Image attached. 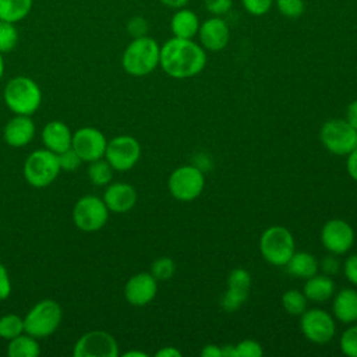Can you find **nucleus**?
I'll return each mask as SVG.
<instances>
[{
	"instance_id": "nucleus-35",
	"label": "nucleus",
	"mask_w": 357,
	"mask_h": 357,
	"mask_svg": "<svg viewBox=\"0 0 357 357\" xmlns=\"http://www.w3.org/2000/svg\"><path fill=\"white\" fill-rule=\"evenodd\" d=\"M236 357H259L262 356L264 350L262 346L254 339H244L234 344Z\"/></svg>"
},
{
	"instance_id": "nucleus-36",
	"label": "nucleus",
	"mask_w": 357,
	"mask_h": 357,
	"mask_svg": "<svg viewBox=\"0 0 357 357\" xmlns=\"http://www.w3.org/2000/svg\"><path fill=\"white\" fill-rule=\"evenodd\" d=\"M127 33L134 39V38H141V36H146L148 31H149V22L146 18L141 17V15H134L128 20L127 25Z\"/></svg>"
},
{
	"instance_id": "nucleus-42",
	"label": "nucleus",
	"mask_w": 357,
	"mask_h": 357,
	"mask_svg": "<svg viewBox=\"0 0 357 357\" xmlns=\"http://www.w3.org/2000/svg\"><path fill=\"white\" fill-rule=\"evenodd\" d=\"M11 293L10 275L4 265L0 264V300H6Z\"/></svg>"
},
{
	"instance_id": "nucleus-50",
	"label": "nucleus",
	"mask_w": 357,
	"mask_h": 357,
	"mask_svg": "<svg viewBox=\"0 0 357 357\" xmlns=\"http://www.w3.org/2000/svg\"><path fill=\"white\" fill-rule=\"evenodd\" d=\"M4 74V59H3V53H0V78Z\"/></svg>"
},
{
	"instance_id": "nucleus-19",
	"label": "nucleus",
	"mask_w": 357,
	"mask_h": 357,
	"mask_svg": "<svg viewBox=\"0 0 357 357\" xmlns=\"http://www.w3.org/2000/svg\"><path fill=\"white\" fill-rule=\"evenodd\" d=\"M42 141H43L46 149L59 155L71 148L73 132L70 131V128L67 127L66 123H63L60 120H53V121H49L43 127Z\"/></svg>"
},
{
	"instance_id": "nucleus-6",
	"label": "nucleus",
	"mask_w": 357,
	"mask_h": 357,
	"mask_svg": "<svg viewBox=\"0 0 357 357\" xmlns=\"http://www.w3.org/2000/svg\"><path fill=\"white\" fill-rule=\"evenodd\" d=\"M61 167L59 163L57 153L49 151V149H36L25 160L24 165V176L25 180L36 188L46 187L52 184Z\"/></svg>"
},
{
	"instance_id": "nucleus-11",
	"label": "nucleus",
	"mask_w": 357,
	"mask_h": 357,
	"mask_svg": "<svg viewBox=\"0 0 357 357\" xmlns=\"http://www.w3.org/2000/svg\"><path fill=\"white\" fill-rule=\"evenodd\" d=\"M300 317V329L305 339L317 344H325L333 339L336 325L329 312L322 308H310Z\"/></svg>"
},
{
	"instance_id": "nucleus-37",
	"label": "nucleus",
	"mask_w": 357,
	"mask_h": 357,
	"mask_svg": "<svg viewBox=\"0 0 357 357\" xmlns=\"http://www.w3.org/2000/svg\"><path fill=\"white\" fill-rule=\"evenodd\" d=\"M241 3L244 10L255 17L266 14L273 6V0H241Z\"/></svg>"
},
{
	"instance_id": "nucleus-21",
	"label": "nucleus",
	"mask_w": 357,
	"mask_h": 357,
	"mask_svg": "<svg viewBox=\"0 0 357 357\" xmlns=\"http://www.w3.org/2000/svg\"><path fill=\"white\" fill-rule=\"evenodd\" d=\"M199 18L198 15L190 8H178L173 14L170 20V29L173 36L181 39H192L199 29Z\"/></svg>"
},
{
	"instance_id": "nucleus-32",
	"label": "nucleus",
	"mask_w": 357,
	"mask_h": 357,
	"mask_svg": "<svg viewBox=\"0 0 357 357\" xmlns=\"http://www.w3.org/2000/svg\"><path fill=\"white\" fill-rule=\"evenodd\" d=\"M275 4L279 14L290 20L300 18L305 11L304 0H276Z\"/></svg>"
},
{
	"instance_id": "nucleus-49",
	"label": "nucleus",
	"mask_w": 357,
	"mask_h": 357,
	"mask_svg": "<svg viewBox=\"0 0 357 357\" xmlns=\"http://www.w3.org/2000/svg\"><path fill=\"white\" fill-rule=\"evenodd\" d=\"M123 356L124 357H146L148 354L144 351H138V350H130V351H126Z\"/></svg>"
},
{
	"instance_id": "nucleus-1",
	"label": "nucleus",
	"mask_w": 357,
	"mask_h": 357,
	"mask_svg": "<svg viewBox=\"0 0 357 357\" xmlns=\"http://www.w3.org/2000/svg\"><path fill=\"white\" fill-rule=\"evenodd\" d=\"M159 66L172 78H191L206 66V52L192 39L173 36L160 46Z\"/></svg>"
},
{
	"instance_id": "nucleus-22",
	"label": "nucleus",
	"mask_w": 357,
	"mask_h": 357,
	"mask_svg": "<svg viewBox=\"0 0 357 357\" xmlns=\"http://www.w3.org/2000/svg\"><path fill=\"white\" fill-rule=\"evenodd\" d=\"M303 293L308 301L325 303L335 294V282L329 275L315 273L305 280Z\"/></svg>"
},
{
	"instance_id": "nucleus-34",
	"label": "nucleus",
	"mask_w": 357,
	"mask_h": 357,
	"mask_svg": "<svg viewBox=\"0 0 357 357\" xmlns=\"http://www.w3.org/2000/svg\"><path fill=\"white\" fill-rule=\"evenodd\" d=\"M227 287H236L250 291L251 275L244 268H234L227 276Z\"/></svg>"
},
{
	"instance_id": "nucleus-10",
	"label": "nucleus",
	"mask_w": 357,
	"mask_h": 357,
	"mask_svg": "<svg viewBox=\"0 0 357 357\" xmlns=\"http://www.w3.org/2000/svg\"><path fill=\"white\" fill-rule=\"evenodd\" d=\"M105 158L113 170L127 172L139 160L141 145L131 135H117L107 141Z\"/></svg>"
},
{
	"instance_id": "nucleus-30",
	"label": "nucleus",
	"mask_w": 357,
	"mask_h": 357,
	"mask_svg": "<svg viewBox=\"0 0 357 357\" xmlns=\"http://www.w3.org/2000/svg\"><path fill=\"white\" fill-rule=\"evenodd\" d=\"M248 293L250 291H247V290H241V289H236V287H227L223 297H222V301H220L222 308L227 312H233V311L238 310L244 304V301L247 300Z\"/></svg>"
},
{
	"instance_id": "nucleus-9",
	"label": "nucleus",
	"mask_w": 357,
	"mask_h": 357,
	"mask_svg": "<svg viewBox=\"0 0 357 357\" xmlns=\"http://www.w3.org/2000/svg\"><path fill=\"white\" fill-rule=\"evenodd\" d=\"M109 219V209L96 195L81 197L73 209L74 225L82 231H96L102 229Z\"/></svg>"
},
{
	"instance_id": "nucleus-41",
	"label": "nucleus",
	"mask_w": 357,
	"mask_h": 357,
	"mask_svg": "<svg viewBox=\"0 0 357 357\" xmlns=\"http://www.w3.org/2000/svg\"><path fill=\"white\" fill-rule=\"evenodd\" d=\"M339 268H340V264H339V259L336 258L335 254H329V255H325L321 262H319V269L325 273V275H335L339 272Z\"/></svg>"
},
{
	"instance_id": "nucleus-14",
	"label": "nucleus",
	"mask_w": 357,
	"mask_h": 357,
	"mask_svg": "<svg viewBox=\"0 0 357 357\" xmlns=\"http://www.w3.org/2000/svg\"><path fill=\"white\" fill-rule=\"evenodd\" d=\"M321 241L329 254L343 255L354 244V230L343 219H331L322 226Z\"/></svg>"
},
{
	"instance_id": "nucleus-17",
	"label": "nucleus",
	"mask_w": 357,
	"mask_h": 357,
	"mask_svg": "<svg viewBox=\"0 0 357 357\" xmlns=\"http://www.w3.org/2000/svg\"><path fill=\"white\" fill-rule=\"evenodd\" d=\"M103 201L109 212L126 213L134 208L137 202V191L128 183H113L106 188Z\"/></svg>"
},
{
	"instance_id": "nucleus-39",
	"label": "nucleus",
	"mask_w": 357,
	"mask_h": 357,
	"mask_svg": "<svg viewBox=\"0 0 357 357\" xmlns=\"http://www.w3.org/2000/svg\"><path fill=\"white\" fill-rule=\"evenodd\" d=\"M204 6L212 15L220 17L231 10L233 0H204Z\"/></svg>"
},
{
	"instance_id": "nucleus-27",
	"label": "nucleus",
	"mask_w": 357,
	"mask_h": 357,
	"mask_svg": "<svg viewBox=\"0 0 357 357\" xmlns=\"http://www.w3.org/2000/svg\"><path fill=\"white\" fill-rule=\"evenodd\" d=\"M88 177L91 183L95 185L109 184L113 177V167L109 165L107 160H103V159L93 160L88 167Z\"/></svg>"
},
{
	"instance_id": "nucleus-24",
	"label": "nucleus",
	"mask_w": 357,
	"mask_h": 357,
	"mask_svg": "<svg viewBox=\"0 0 357 357\" xmlns=\"http://www.w3.org/2000/svg\"><path fill=\"white\" fill-rule=\"evenodd\" d=\"M8 342L7 356L10 357H38L40 354V347L36 337L28 333H21Z\"/></svg>"
},
{
	"instance_id": "nucleus-20",
	"label": "nucleus",
	"mask_w": 357,
	"mask_h": 357,
	"mask_svg": "<svg viewBox=\"0 0 357 357\" xmlns=\"http://www.w3.org/2000/svg\"><path fill=\"white\" fill-rule=\"evenodd\" d=\"M332 312L342 324H354L357 321V290L344 287L337 291L332 301Z\"/></svg>"
},
{
	"instance_id": "nucleus-31",
	"label": "nucleus",
	"mask_w": 357,
	"mask_h": 357,
	"mask_svg": "<svg viewBox=\"0 0 357 357\" xmlns=\"http://www.w3.org/2000/svg\"><path fill=\"white\" fill-rule=\"evenodd\" d=\"M176 271V264L169 257H160L155 259L151 265V273L156 280H169Z\"/></svg>"
},
{
	"instance_id": "nucleus-8",
	"label": "nucleus",
	"mask_w": 357,
	"mask_h": 357,
	"mask_svg": "<svg viewBox=\"0 0 357 357\" xmlns=\"http://www.w3.org/2000/svg\"><path fill=\"white\" fill-rule=\"evenodd\" d=\"M321 141L324 146L339 156H347L357 148V130L346 119H331L321 127Z\"/></svg>"
},
{
	"instance_id": "nucleus-15",
	"label": "nucleus",
	"mask_w": 357,
	"mask_h": 357,
	"mask_svg": "<svg viewBox=\"0 0 357 357\" xmlns=\"http://www.w3.org/2000/svg\"><path fill=\"white\" fill-rule=\"evenodd\" d=\"M197 35L199 38L201 46L209 52L223 50L230 40L229 25L223 18L218 15H213L201 22Z\"/></svg>"
},
{
	"instance_id": "nucleus-13",
	"label": "nucleus",
	"mask_w": 357,
	"mask_h": 357,
	"mask_svg": "<svg viewBox=\"0 0 357 357\" xmlns=\"http://www.w3.org/2000/svg\"><path fill=\"white\" fill-rule=\"evenodd\" d=\"M106 137L95 127H82L73 134L71 148L77 152L82 162H93L102 159L106 151Z\"/></svg>"
},
{
	"instance_id": "nucleus-33",
	"label": "nucleus",
	"mask_w": 357,
	"mask_h": 357,
	"mask_svg": "<svg viewBox=\"0 0 357 357\" xmlns=\"http://www.w3.org/2000/svg\"><path fill=\"white\" fill-rule=\"evenodd\" d=\"M340 350L343 354L357 357V325H350L340 336Z\"/></svg>"
},
{
	"instance_id": "nucleus-43",
	"label": "nucleus",
	"mask_w": 357,
	"mask_h": 357,
	"mask_svg": "<svg viewBox=\"0 0 357 357\" xmlns=\"http://www.w3.org/2000/svg\"><path fill=\"white\" fill-rule=\"evenodd\" d=\"M346 170L349 176L357 181V148L353 149L346 159Z\"/></svg>"
},
{
	"instance_id": "nucleus-25",
	"label": "nucleus",
	"mask_w": 357,
	"mask_h": 357,
	"mask_svg": "<svg viewBox=\"0 0 357 357\" xmlns=\"http://www.w3.org/2000/svg\"><path fill=\"white\" fill-rule=\"evenodd\" d=\"M32 6L33 0H0V20L20 22L31 13Z\"/></svg>"
},
{
	"instance_id": "nucleus-44",
	"label": "nucleus",
	"mask_w": 357,
	"mask_h": 357,
	"mask_svg": "<svg viewBox=\"0 0 357 357\" xmlns=\"http://www.w3.org/2000/svg\"><path fill=\"white\" fill-rule=\"evenodd\" d=\"M346 121L357 130V99L353 100L346 109Z\"/></svg>"
},
{
	"instance_id": "nucleus-48",
	"label": "nucleus",
	"mask_w": 357,
	"mask_h": 357,
	"mask_svg": "<svg viewBox=\"0 0 357 357\" xmlns=\"http://www.w3.org/2000/svg\"><path fill=\"white\" fill-rule=\"evenodd\" d=\"M220 349H222V357H236L234 344H225Z\"/></svg>"
},
{
	"instance_id": "nucleus-12",
	"label": "nucleus",
	"mask_w": 357,
	"mask_h": 357,
	"mask_svg": "<svg viewBox=\"0 0 357 357\" xmlns=\"http://www.w3.org/2000/svg\"><path fill=\"white\" fill-rule=\"evenodd\" d=\"M74 357H117L116 339L106 331H91L84 333L74 344Z\"/></svg>"
},
{
	"instance_id": "nucleus-40",
	"label": "nucleus",
	"mask_w": 357,
	"mask_h": 357,
	"mask_svg": "<svg viewBox=\"0 0 357 357\" xmlns=\"http://www.w3.org/2000/svg\"><path fill=\"white\" fill-rule=\"evenodd\" d=\"M343 273L351 284L357 286V254H351L346 258L343 264Z\"/></svg>"
},
{
	"instance_id": "nucleus-38",
	"label": "nucleus",
	"mask_w": 357,
	"mask_h": 357,
	"mask_svg": "<svg viewBox=\"0 0 357 357\" xmlns=\"http://www.w3.org/2000/svg\"><path fill=\"white\" fill-rule=\"evenodd\" d=\"M57 156H59V163H60L61 170H67V172L75 170L82 162L81 158L77 155V152L73 148L59 153Z\"/></svg>"
},
{
	"instance_id": "nucleus-16",
	"label": "nucleus",
	"mask_w": 357,
	"mask_h": 357,
	"mask_svg": "<svg viewBox=\"0 0 357 357\" xmlns=\"http://www.w3.org/2000/svg\"><path fill=\"white\" fill-rule=\"evenodd\" d=\"M158 291V280L149 272H139L131 276L124 286L126 300L135 307L149 304Z\"/></svg>"
},
{
	"instance_id": "nucleus-45",
	"label": "nucleus",
	"mask_w": 357,
	"mask_h": 357,
	"mask_svg": "<svg viewBox=\"0 0 357 357\" xmlns=\"http://www.w3.org/2000/svg\"><path fill=\"white\" fill-rule=\"evenodd\" d=\"M201 357H222V349L216 344H206L201 350Z\"/></svg>"
},
{
	"instance_id": "nucleus-5",
	"label": "nucleus",
	"mask_w": 357,
	"mask_h": 357,
	"mask_svg": "<svg viewBox=\"0 0 357 357\" xmlns=\"http://www.w3.org/2000/svg\"><path fill=\"white\" fill-rule=\"evenodd\" d=\"M61 317V307L54 300H40L25 315L24 332L36 339L47 337L59 328Z\"/></svg>"
},
{
	"instance_id": "nucleus-26",
	"label": "nucleus",
	"mask_w": 357,
	"mask_h": 357,
	"mask_svg": "<svg viewBox=\"0 0 357 357\" xmlns=\"http://www.w3.org/2000/svg\"><path fill=\"white\" fill-rule=\"evenodd\" d=\"M307 297L297 289H290L282 296V305L290 315H301L307 310Z\"/></svg>"
},
{
	"instance_id": "nucleus-28",
	"label": "nucleus",
	"mask_w": 357,
	"mask_h": 357,
	"mask_svg": "<svg viewBox=\"0 0 357 357\" xmlns=\"http://www.w3.org/2000/svg\"><path fill=\"white\" fill-rule=\"evenodd\" d=\"M24 332V318L17 314H7L0 318V337L11 340Z\"/></svg>"
},
{
	"instance_id": "nucleus-47",
	"label": "nucleus",
	"mask_w": 357,
	"mask_h": 357,
	"mask_svg": "<svg viewBox=\"0 0 357 357\" xmlns=\"http://www.w3.org/2000/svg\"><path fill=\"white\" fill-rule=\"evenodd\" d=\"M165 7L167 8H172V10H178V8H183L188 4L190 0H159Z\"/></svg>"
},
{
	"instance_id": "nucleus-4",
	"label": "nucleus",
	"mask_w": 357,
	"mask_h": 357,
	"mask_svg": "<svg viewBox=\"0 0 357 357\" xmlns=\"http://www.w3.org/2000/svg\"><path fill=\"white\" fill-rule=\"evenodd\" d=\"M259 251L271 265L284 266L296 251L294 237L284 226H271L261 234Z\"/></svg>"
},
{
	"instance_id": "nucleus-23",
	"label": "nucleus",
	"mask_w": 357,
	"mask_h": 357,
	"mask_svg": "<svg viewBox=\"0 0 357 357\" xmlns=\"http://www.w3.org/2000/svg\"><path fill=\"white\" fill-rule=\"evenodd\" d=\"M287 272L294 278L308 279L312 275L318 273L319 262L317 258L305 251H294V254L290 257L287 264L284 265Z\"/></svg>"
},
{
	"instance_id": "nucleus-7",
	"label": "nucleus",
	"mask_w": 357,
	"mask_h": 357,
	"mask_svg": "<svg viewBox=\"0 0 357 357\" xmlns=\"http://www.w3.org/2000/svg\"><path fill=\"white\" fill-rule=\"evenodd\" d=\"M167 187L172 197L177 201H194L201 195L205 187L204 172L194 165L178 166L169 176Z\"/></svg>"
},
{
	"instance_id": "nucleus-18",
	"label": "nucleus",
	"mask_w": 357,
	"mask_h": 357,
	"mask_svg": "<svg viewBox=\"0 0 357 357\" xmlns=\"http://www.w3.org/2000/svg\"><path fill=\"white\" fill-rule=\"evenodd\" d=\"M35 135V124L29 116L15 114L4 126V141L13 148L28 145Z\"/></svg>"
},
{
	"instance_id": "nucleus-29",
	"label": "nucleus",
	"mask_w": 357,
	"mask_h": 357,
	"mask_svg": "<svg viewBox=\"0 0 357 357\" xmlns=\"http://www.w3.org/2000/svg\"><path fill=\"white\" fill-rule=\"evenodd\" d=\"M18 43V31L14 22L0 20V53L14 50Z\"/></svg>"
},
{
	"instance_id": "nucleus-2",
	"label": "nucleus",
	"mask_w": 357,
	"mask_h": 357,
	"mask_svg": "<svg viewBox=\"0 0 357 357\" xmlns=\"http://www.w3.org/2000/svg\"><path fill=\"white\" fill-rule=\"evenodd\" d=\"M160 59V46L151 36L134 38L123 52L121 66L124 71L134 77H144L151 74Z\"/></svg>"
},
{
	"instance_id": "nucleus-46",
	"label": "nucleus",
	"mask_w": 357,
	"mask_h": 357,
	"mask_svg": "<svg viewBox=\"0 0 357 357\" xmlns=\"http://www.w3.org/2000/svg\"><path fill=\"white\" fill-rule=\"evenodd\" d=\"M156 357H180L181 351L173 346H165L155 353Z\"/></svg>"
},
{
	"instance_id": "nucleus-3",
	"label": "nucleus",
	"mask_w": 357,
	"mask_h": 357,
	"mask_svg": "<svg viewBox=\"0 0 357 357\" xmlns=\"http://www.w3.org/2000/svg\"><path fill=\"white\" fill-rule=\"evenodd\" d=\"M3 98L7 107L13 113L31 116L40 106L42 92L39 85L32 78L17 75L6 84Z\"/></svg>"
}]
</instances>
